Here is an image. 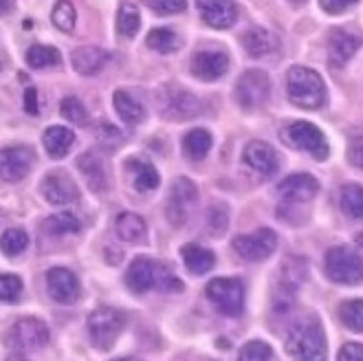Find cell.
Segmentation results:
<instances>
[{"label":"cell","instance_id":"1","mask_svg":"<svg viewBox=\"0 0 363 361\" xmlns=\"http://www.w3.org/2000/svg\"><path fill=\"white\" fill-rule=\"evenodd\" d=\"M286 352L295 361H326V335L317 317H304L286 335Z\"/></svg>","mask_w":363,"mask_h":361},{"label":"cell","instance_id":"2","mask_svg":"<svg viewBox=\"0 0 363 361\" xmlns=\"http://www.w3.org/2000/svg\"><path fill=\"white\" fill-rule=\"evenodd\" d=\"M289 99L304 111H317L326 101V84L317 71L308 67H293L286 75Z\"/></svg>","mask_w":363,"mask_h":361},{"label":"cell","instance_id":"3","mask_svg":"<svg viewBox=\"0 0 363 361\" xmlns=\"http://www.w3.org/2000/svg\"><path fill=\"white\" fill-rule=\"evenodd\" d=\"M125 284L133 293H145L155 287L163 291H183V282L163 265L150 258H135L125 271Z\"/></svg>","mask_w":363,"mask_h":361},{"label":"cell","instance_id":"4","mask_svg":"<svg viewBox=\"0 0 363 361\" xmlns=\"http://www.w3.org/2000/svg\"><path fill=\"white\" fill-rule=\"evenodd\" d=\"M125 326V315L117 309H97L89 315V335L95 348L111 350Z\"/></svg>","mask_w":363,"mask_h":361},{"label":"cell","instance_id":"5","mask_svg":"<svg viewBox=\"0 0 363 361\" xmlns=\"http://www.w3.org/2000/svg\"><path fill=\"white\" fill-rule=\"evenodd\" d=\"M326 275L337 284L363 282V260L348 247H333L326 253Z\"/></svg>","mask_w":363,"mask_h":361},{"label":"cell","instance_id":"6","mask_svg":"<svg viewBox=\"0 0 363 361\" xmlns=\"http://www.w3.org/2000/svg\"><path fill=\"white\" fill-rule=\"evenodd\" d=\"M205 293L223 315L238 317L245 309V287L236 278H213Z\"/></svg>","mask_w":363,"mask_h":361},{"label":"cell","instance_id":"7","mask_svg":"<svg viewBox=\"0 0 363 361\" xmlns=\"http://www.w3.org/2000/svg\"><path fill=\"white\" fill-rule=\"evenodd\" d=\"M284 139L297 148V150H304L308 152L313 159L317 161H326L328 159V143H326V137L324 133L313 126L311 121H295L291 123L289 128L284 130Z\"/></svg>","mask_w":363,"mask_h":361},{"label":"cell","instance_id":"8","mask_svg":"<svg viewBox=\"0 0 363 361\" xmlns=\"http://www.w3.org/2000/svg\"><path fill=\"white\" fill-rule=\"evenodd\" d=\"M271 93L269 75L260 69H249L236 84V99L245 111H258L267 104Z\"/></svg>","mask_w":363,"mask_h":361},{"label":"cell","instance_id":"9","mask_svg":"<svg viewBox=\"0 0 363 361\" xmlns=\"http://www.w3.org/2000/svg\"><path fill=\"white\" fill-rule=\"evenodd\" d=\"M275 247H277V236L273 229H267V227L253 233H247V236L233 238V251H236L242 260H249V262H260L269 258L275 251Z\"/></svg>","mask_w":363,"mask_h":361},{"label":"cell","instance_id":"10","mask_svg":"<svg viewBox=\"0 0 363 361\" xmlns=\"http://www.w3.org/2000/svg\"><path fill=\"white\" fill-rule=\"evenodd\" d=\"M35 152L27 145H11L0 150V179L7 183H16L31 172Z\"/></svg>","mask_w":363,"mask_h":361},{"label":"cell","instance_id":"11","mask_svg":"<svg viewBox=\"0 0 363 361\" xmlns=\"http://www.w3.org/2000/svg\"><path fill=\"white\" fill-rule=\"evenodd\" d=\"M13 346L20 350H40L49 344V326L45 322L35 320V317H25L13 324Z\"/></svg>","mask_w":363,"mask_h":361},{"label":"cell","instance_id":"12","mask_svg":"<svg viewBox=\"0 0 363 361\" xmlns=\"http://www.w3.org/2000/svg\"><path fill=\"white\" fill-rule=\"evenodd\" d=\"M47 287H49V293H51L53 300L57 304H64V306L75 304L79 300V293H82V287H79V280L75 278V273L64 269V267L49 269Z\"/></svg>","mask_w":363,"mask_h":361},{"label":"cell","instance_id":"13","mask_svg":"<svg viewBox=\"0 0 363 361\" xmlns=\"http://www.w3.org/2000/svg\"><path fill=\"white\" fill-rule=\"evenodd\" d=\"M161 109L165 117L185 121L201 113V101L183 89H169L161 95Z\"/></svg>","mask_w":363,"mask_h":361},{"label":"cell","instance_id":"14","mask_svg":"<svg viewBox=\"0 0 363 361\" xmlns=\"http://www.w3.org/2000/svg\"><path fill=\"white\" fill-rule=\"evenodd\" d=\"M40 189L51 205H69L79 199V189H77L75 181L67 172H62V170L47 174Z\"/></svg>","mask_w":363,"mask_h":361},{"label":"cell","instance_id":"15","mask_svg":"<svg viewBox=\"0 0 363 361\" xmlns=\"http://www.w3.org/2000/svg\"><path fill=\"white\" fill-rule=\"evenodd\" d=\"M319 183L311 174H291L280 185H277V194L286 203H308L317 196Z\"/></svg>","mask_w":363,"mask_h":361},{"label":"cell","instance_id":"16","mask_svg":"<svg viewBox=\"0 0 363 361\" xmlns=\"http://www.w3.org/2000/svg\"><path fill=\"white\" fill-rule=\"evenodd\" d=\"M363 45V38L335 29L330 33V42H328V65L333 69H341L344 65H348V60L359 51V47Z\"/></svg>","mask_w":363,"mask_h":361},{"label":"cell","instance_id":"17","mask_svg":"<svg viewBox=\"0 0 363 361\" xmlns=\"http://www.w3.org/2000/svg\"><path fill=\"white\" fill-rule=\"evenodd\" d=\"M191 73L203 82H216L229 71V57L220 51H199L191 57Z\"/></svg>","mask_w":363,"mask_h":361},{"label":"cell","instance_id":"18","mask_svg":"<svg viewBox=\"0 0 363 361\" xmlns=\"http://www.w3.org/2000/svg\"><path fill=\"white\" fill-rule=\"evenodd\" d=\"M196 201V185L191 183L189 179L181 177L172 183V199H169V205H167V218L174 227H181L187 218V211L185 207L189 203Z\"/></svg>","mask_w":363,"mask_h":361},{"label":"cell","instance_id":"19","mask_svg":"<svg viewBox=\"0 0 363 361\" xmlns=\"http://www.w3.org/2000/svg\"><path fill=\"white\" fill-rule=\"evenodd\" d=\"M199 11L213 29H229L238 20V7L231 0H199Z\"/></svg>","mask_w":363,"mask_h":361},{"label":"cell","instance_id":"20","mask_svg":"<svg viewBox=\"0 0 363 361\" xmlns=\"http://www.w3.org/2000/svg\"><path fill=\"white\" fill-rule=\"evenodd\" d=\"M245 163L267 179L277 170V155L264 141H249L245 148Z\"/></svg>","mask_w":363,"mask_h":361},{"label":"cell","instance_id":"21","mask_svg":"<svg viewBox=\"0 0 363 361\" xmlns=\"http://www.w3.org/2000/svg\"><path fill=\"white\" fill-rule=\"evenodd\" d=\"M77 167L79 172L86 179L89 187L93 192H104L106 187H108V179H106V167H104V161L95 155V152H84L77 157Z\"/></svg>","mask_w":363,"mask_h":361},{"label":"cell","instance_id":"22","mask_svg":"<svg viewBox=\"0 0 363 361\" xmlns=\"http://www.w3.org/2000/svg\"><path fill=\"white\" fill-rule=\"evenodd\" d=\"M73 69L79 75H95L104 69V65L108 62V53L97 49V47H79L71 55Z\"/></svg>","mask_w":363,"mask_h":361},{"label":"cell","instance_id":"23","mask_svg":"<svg viewBox=\"0 0 363 361\" xmlns=\"http://www.w3.org/2000/svg\"><path fill=\"white\" fill-rule=\"evenodd\" d=\"M42 143H45V150L49 152V157L62 159L71 152V148L75 143V135L69 128H64V126H51V128H47L45 135H42Z\"/></svg>","mask_w":363,"mask_h":361},{"label":"cell","instance_id":"24","mask_svg":"<svg viewBox=\"0 0 363 361\" xmlns=\"http://www.w3.org/2000/svg\"><path fill=\"white\" fill-rule=\"evenodd\" d=\"M181 256H183V262L187 267L189 273L194 275H205L207 271H211V267L216 265V256H213V251L201 247V245H185L181 249Z\"/></svg>","mask_w":363,"mask_h":361},{"label":"cell","instance_id":"25","mask_svg":"<svg viewBox=\"0 0 363 361\" xmlns=\"http://www.w3.org/2000/svg\"><path fill=\"white\" fill-rule=\"evenodd\" d=\"M125 170L133 174V183L139 192H152V189L159 187V172L155 170L152 163L141 161V159H130L125 163Z\"/></svg>","mask_w":363,"mask_h":361},{"label":"cell","instance_id":"26","mask_svg":"<svg viewBox=\"0 0 363 361\" xmlns=\"http://www.w3.org/2000/svg\"><path fill=\"white\" fill-rule=\"evenodd\" d=\"M115 231L117 236L125 243H139L145 236V221L133 211H123L115 221Z\"/></svg>","mask_w":363,"mask_h":361},{"label":"cell","instance_id":"27","mask_svg":"<svg viewBox=\"0 0 363 361\" xmlns=\"http://www.w3.org/2000/svg\"><path fill=\"white\" fill-rule=\"evenodd\" d=\"M115 111L117 115L125 121V123H130V126H137L145 119V109L143 106L130 95V93H125V91H117L115 97Z\"/></svg>","mask_w":363,"mask_h":361},{"label":"cell","instance_id":"28","mask_svg":"<svg viewBox=\"0 0 363 361\" xmlns=\"http://www.w3.org/2000/svg\"><path fill=\"white\" fill-rule=\"evenodd\" d=\"M211 150V135L203 128L189 130L183 139V152L191 161H201L209 155Z\"/></svg>","mask_w":363,"mask_h":361},{"label":"cell","instance_id":"29","mask_svg":"<svg viewBox=\"0 0 363 361\" xmlns=\"http://www.w3.org/2000/svg\"><path fill=\"white\" fill-rule=\"evenodd\" d=\"M242 45L247 49V53L251 57H262L267 53H271L273 49V38L267 29H260V27H253L245 33L242 38Z\"/></svg>","mask_w":363,"mask_h":361},{"label":"cell","instance_id":"30","mask_svg":"<svg viewBox=\"0 0 363 361\" xmlns=\"http://www.w3.org/2000/svg\"><path fill=\"white\" fill-rule=\"evenodd\" d=\"M45 229L51 236H67V233H77L82 229V223L73 211H57L45 221Z\"/></svg>","mask_w":363,"mask_h":361},{"label":"cell","instance_id":"31","mask_svg":"<svg viewBox=\"0 0 363 361\" xmlns=\"http://www.w3.org/2000/svg\"><path fill=\"white\" fill-rule=\"evenodd\" d=\"M341 209L344 214L363 221V187L361 185H344L341 187Z\"/></svg>","mask_w":363,"mask_h":361},{"label":"cell","instance_id":"32","mask_svg":"<svg viewBox=\"0 0 363 361\" xmlns=\"http://www.w3.org/2000/svg\"><path fill=\"white\" fill-rule=\"evenodd\" d=\"M27 65L31 69H47V67H57L62 57H60V51L53 49V47H47V45H35L27 51Z\"/></svg>","mask_w":363,"mask_h":361},{"label":"cell","instance_id":"33","mask_svg":"<svg viewBox=\"0 0 363 361\" xmlns=\"http://www.w3.org/2000/svg\"><path fill=\"white\" fill-rule=\"evenodd\" d=\"M27 245H29V236H27L25 229L11 227V229H7L3 233V236H0V251H3L5 256H9V258L20 256V253L27 249Z\"/></svg>","mask_w":363,"mask_h":361},{"label":"cell","instance_id":"34","mask_svg":"<svg viewBox=\"0 0 363 361\" xmlns=\"http://www.w3.org/2000/svg\"><path fill=\"white\" fill-rule=\"evenodd\" d=\"M145 42H147V47L159 51V53H172L181 47L179 35L169 29H152L150 33H147Z\"/></svg>","mask_w":363,"mask_h":361},{"label":"cell","instance_id":"35","mask_svg":"<svg viewBox=\"0 0 363 361\" xmlns=\"http://www.w3.org/2000/svg\"><path fill=\"white\" fill-rule=\"evenodd\" d=\"M339 317L350 331L363 333V300H348L339 306Z\"/></svg>","mask_w":363,"mask_h":361},{"label":"cell","instance_id":"36","mask_svg":"<svg viewBox=\"0 0 363 361\" xmlns=\"http://www.w3.org/2000/svg\"><path fill=\"white\" fill-rule=\"evenodd\" d=\"M141 27V16L137 7L133 5H123L117 13V31L125 38H135Z\"/></svg>","mask_w":363,"mask_h":361},{"label":"cell","instance_id":"37","mask_svg":"<svg viewBox=\"0 0 363 361\" xmlns=\"http://www.w3.org/2000/svg\"><path fill=\"white\" fill-rule=\"evenodd\" d=\"M60 113L62 117L75 123V126H86L89 123V113H86V106H84L77 97H64L60 104Z\"/></svg>","mask_w":363,"mask_h":361},{"label":"cell","instance_id":"38","mask_svg":"<svg viewBox=\"0 0 363 361\" xmlns=\"http://www.w3.org/2000/svg\"><path fill=\"white\" fill-rule=\"evenodd\" d=\"M304 280H306V262L302 258H286L282 267V282L297 289Z\"/></svg>","mask_w":363,"mask_h":361},{"label":"cell","instance_id":"39","mask_svg":"<svg viewBox=\"0 0 363 361\" xmlns=\"http://www.w3.org/2000/svg\"><path fill=\"white\" fill-rule=\"evenodd\" d=\"M53 25L60 31H73L75 27V7L69 0H57V5L53 9Z\"/></svg>","mask_w":363,"mask_h":361},{"label":"cell","instance_id":"40","mask_svg":"<svg viewBox=\"0 0 363 361\" xmlns=\"http://www.w3.org/2000/svg\"><path fill=\"white\" fill-rule=\"evenodd\" d=\"M229 225V211L225 205H213L207 211V227L211 236H223Z\"/></svg>","mask_w":363,"mask_h":361},{"label":"cell","instance_id":"41","mask_svg":"<svg viewBox=\"0 0 363 361\" xmlns=\"http://www.w3.org/2000/svg\"><path fill=\"white\" fill-rule=\"evenodd\" d=\"M238 361H273V348L264 342H249L242 346Z\"/></svg>","mask_w":363,"mask_h":361},{"label":"cell","instance_id":"42","mask_svg":"<svg viewBox=\"0 0 363 361\" xmlns=\"http://www.w3.org/2000/svg\"><path fill=\"white\" fill-rule=\"evenodd\" d=\"M23 293V280L13 273L0 275V302H16Z\"/></svg>","mask_w":363,"mask_h":361},{"label":"cell","instance_id":"43","mask_svg":"<svg viewBox=\"0 0 363 361\" xmlns=\"http://www.w3.org/2000/svg\"><path fill=\"white\" fill-rule=\"evenodd\" d=\"M145 7H150L155 13L161 16H172V13H181L187 9V0H143Z\"/></svg>","mask_w":363,"mask_h":361},{"label":"cell","instance_id":"44","mask_svg":"<svg viewBox=\"0 0 363 361\" xmlns=\"http://www.w3.org/2000/svg\"><path fill=\"white\" fill-rule=\"evenodd\" d=\"M97 139L104 143V145H108V148H117L121 141H123V137H121V133L115 128L113 123H99V128H97Z\"/></svg>","mask_w":363,"mask_h":361},{"label":"cell","instance_id":"45","mask_svg":"<svg viewBox=\"0 0 363 361\" xmlns=\"http://www.w3.org/2000/svg\"><path fill=\"white\" fill-rule=\"evenodd\" d=\"M357 3H359V0H319V7H322L326 13H330V16H339V13L352 9Z\"/></svg>","mask_w":363,"mask_h":361},{"label":"cell","instance_id":"46","mask_svg":"<svg viewBox=\"0 0 363 361\" xmlns=\"http://www.w3.org/2000/svg\"><path fill=\"white\" fill-rule=\"evenodd\" d=\"M337 361H363V346L361 344H344L337 355Z\"/></svg>","mask_w":363,"mask_h":361},{"label":"cell","instance_id":"47","mask_svg":"<svg viewBox=\"0 0 363 361\" xmlns=\"http://www.w3.org/2000/svg\"><path fill=\"white\" fill-rule=\"evenodd\" d=\"M348 161L354 167L363 170V137H357V139L350 141V145H348Z\"/></svg>","mask_w":363,"mask_h":361},{"label":"cell","instance_id":"48","mask_svg":"<svg viewBox=\"0 0 363 361\" xmlns=\"http://www.w3.org/2000/svg\"><path fill=\"white\" fill-rule=\"evenodd\" d=\"M25 111L29 115H38V91L33 87L25 91Z\"/></svg>","mask_w":363,"mask_h":361},{"label":"cell","instance_id":"49","mask_svg":"<svg viewBox=\"0 0 363 361\" xmlns=\"http://www.w3.org/2000/svg\"><path fill=\"white\" fill-rule=\"evenodd\" d=\"M11 3H13V0H0V13L7 11L11 7Z\"/></svg>","mask_w":363,"mask_h":361},{"label":"cell","instance_id":"50","mask_svg":"<svg viewBox=\"0 0 363 361\" xmlns=\"http://www.w3.org/2000/svg\"><path fill=\"white\" fill-rule=\"evenodd\" d=\"M357 245L363 249V233H359V236H357Z\"/></svg>","mask_w":363,"mask_h":361},{"label":"cell","instance_id":"51","mask_svg":"<svg viewBox=\"0 0 363 361\" xmlns=\"http://www.w3.org/2000/svg\"><path fill=\"white\" fill-rule=\"evenodd\" d=\"M289 3H293V5H304L306 0H289Z\"/></svg>","mask_w":363,"mask_h":361},{"label":"cell","instance_id":"52","mask_svg":"<svg viewBox=\"0 0 363 361\" xmlns=\"http://www.w3.org/2000/svg\"><path fill=\"white\" fill-rule=\"evenodd\" d=\"M115 361H137V359H130V357H125V359H115Z\"/></svg>","mask_w":363,"mask_h":361}]
</instances>
